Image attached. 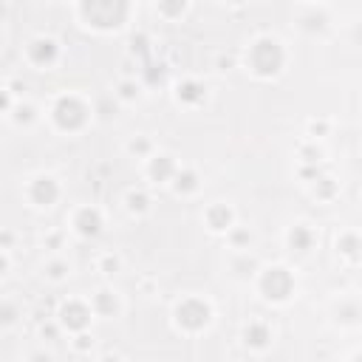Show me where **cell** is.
Listing matches in <instances>:
<instances>
[{
	"instance_id": "obj_26",
	"label": "cell",
	"mask_w": 362,
	"mask_h": 362,
	"mask_svg": "<svg viewBox=\"0 0 362 362\" xmlns=\"http://www.w3.org/2000/svg\"><path fill=\"white\" fill-rule=\"evenodd\" d=\"M314 181H317V185H314V196H317V199L331 201V199L337 196V181H334L331 175H317Z\"/></svg>"
},
{
	"instance_id": "obj_20",
	"label": "cell",
	"mask_w": 362,
	"mask_h": 362,
	"mask_svg": "<svg viewBox=\"0 0 362 362\" xmlns=\"http://www.w3.org/2000/svg\"><path fill=\"white\" fill-rule=\"evenodd\" d=\"M20 317H23V306H20L18 300L6 297L4 306H0V328H4V331H12V328L20 323Z\"/></svg>"
},
{
	"instance_id": "obj_3",
	"label": "cell",
	"mask_w": 362,
	"mask_h": 362,
	"mask_svg": "<svg viewBox=\"0 0 362 362\" xmlns=\"http://www.w3.org/2000/svg\"><path fill=\"white\" fill-rule=\"evenodd\" d=\"M49 116H51V125L57 130H63V133H80L91 122L94 108L80 94H63V96L54 99Z\"/></svg>"
},
{
	"instance_id": "obj_10",
	"label": "cell",
	"mask_w": 362,
	"mask_h": 362,
	"mask_svg": "<svg viewBox=\"0 0 362 362\" xmlns=\"http://www.w3.org/2000/svg\"><path fill=\"white\" fill-rule=\"evenodd\" d=\"M272 342H275V331H272L269 323L252 320V323L244 328V345H246L249 351H266V348H272Z\"/></svg>"
},
{
	"instance_id": "obj_15",
	"label": "cell",
	"mask_w": 362,
	"mask_h": 362,
	"mask_svg": "<svg viewBox=\"0 0 362 362\" xmlns=\"http://www.w3.org/2000/svg\"><path fill=\"white\" fill-rule=\"evenodd\" d=\"M175 99L181 105H199L207 99V85H201L196 80H185V82L175 85Z\"/></svg>"
},
{
	"instance_id": "obj_22",
	"label": "cell",
	"mask_w": 362,
	"mask_h": 362,
	"mask_svg": "<svg viewBox=\"0 0 362 362\" xmlns=\"http://www.w3.org/2000/svg\"><path fill=\"white\" fill-rule=\"evenodd\" d=\"M43 275H46V280H51V283H63V280H68V275H71V263H68L65 258H49L46 266H43Z\"/></svg>"
},
{
	"instance_id": "obj_1",
	"label": "cell",
	"mask_w": 362,
	"mask_h": 362,
	"mask_svg": "<svg viewBox=\"0 0 362 362\" xmlns=\"http://www.w3.org/2000/svg\"><path fill=\"white\" fill-rule=\"evenodd\" d=\"M286 49L277 37L272 35H258L249 46H246V54H244V68L258 77V80H275L277 74H283L286 68Z\"/></svg>"
},
{
	"instance_id": "obj_9",
	"label": "cell",
	"mask_w": 362,
	"mask_h": 362,
	"mask_svg": "<svg viewBox=\"0 0 362 362\" xmlns=\"http://www.w3.org/2000/svg\"><path fill=\"white\" fill-rule=\"evenodd\" d=\"M71 230H74L80 238H96V235L105 230V216H102V210L94 207V204L77 207L74 216H71Z\"/></svg>"
},
{
	"instance_id": "obj_24",
	"label": "cell",
	"mask_w": 362,
	"mask_h": 362,
	"mask_svg": "<svg viewBox=\"0 0 362 362\" xmlns=\"http://www.w3.org/2000/svg\"><path fill=\"white\" fill-rule=\"evenodd\" d=\"M125 207H127L130 216H144V213L150 210V199H147L144 190H130V193L125 196Z\"/></svg>"
},
{
	"instance_id": "obj_19",
	"label": "cell",
	"mask_w": 362,
	"mask_h": 362,
	"mask_svg": "<svg viewBox=\"0 0 362 362\" xmlns=\"http://www.w3.org/2000/svg\"><path fill=\"white\" fill-rule=\"evenodd\" d=\"M334 314L342 325H356V323H362V303L359 300H339Z\"/></svg>"
},
{
	"instance_id": "obj_16",
	"label": "cell",
	"mask_w": 362,
	"mask_h": 362,
	"mask_svg": "<svg viewBox=\"0 0 362 362\" xmlns=\"http://www.w3.org/2000/svg\"><path fill=\"white\" fill-rule=\"evenodd\" d=\"M314 241H317V232L308 224H294L289 230V246L297 249V252H311L314 249Z\"/></svg>"
},
{
	"instance_id": "obj_5",
	"label": "cell",
	"mask_w": 362,
	"mask_h": 362,
	"mask_svg": "<svg viewBox=\"0 0 362 362\" xmlns=\"http://www.w3.org/2000/svg\"><path fill=\"white\" fill-rule=\"evenodd\" d=\"M173 320L181 331L199 334L213 323V306L204 297H185V300H178V306L173 311Z\"/></svg>"
},
{
	"instance_id": "obj_11",
	"label": "cell",
	"mask_w": 362,
	"mask_h": 362,
	"mask_svg": "<svg viewBox=\"0 0 362 362\" xmlns=\"http://www.w3.org/2000/svg\"><path fill=\"white\" fill-rule=\"evenodd\" d=\"M181 167L175 164V158L170 153H156L153 158H147V175L153 181H161V185H173V178Z\"/></svg>"
},
{
	"instance_id": "obj_8",
	"label": "cell",
	"mask_w": 362,
	"mask_h": 362,
	"mask_svg": "<svg viewBox=\"0 0 362 362\" xmlns=\"http://www.w3.org/2000/svg\"><path fill=\"white\" fill-rule=\"evenodd\" d=\"M91 317H96L94 308H91V303L68 300V303H63V308L57 314V325L65 328V331H71V334H80V331H88Z\"/></svg>"
},
{
	"instance_id": "obj_14",
	"label": "cell",
	"mask_w": 362,
	"mask_h": 362,
	"mask_svg": "<svg viewBox=\"0 0 362 362\" xmlns=\"http://www.w3.org/2000/svg\"><path fill=\"white\" fill-rule=\"evenodd\" d=\"M204 221H207V227L213 230V232H230L232 230V221H235V213L227 207V204H213L210 210H207V216H204Z\"/></svg>"
},
{
	"instance_id": "obj_31",
	"label": "cell",
	"mask_w": 362,
	"mask_h": 362,
	"mask_svg": "<svg viewBox=\"0 0 362 362\" xmlns=\"http://www.w3.org/2000/svg\"><path fill=\"white\" fill-rule=\"evenodd\" d=\"M308 130H311V139H320V136L328 130V125H325V122H311Z\"/></svg>"
},
{
	"instance_id": "obj_18",
	"label": "cell",
	"mask_w": 362,
	"mask_h": 362,
	"mask_svg": "<svg viewBox=\"0 0 362 362\" xmlns=\"http://www.w3.org/2000/svg\"><path fill=\"white\" fill-rule=\"evenodd\" d=\"M337 255H342L348 261H359L362 258V235L359 232H342L337 238Z\"/></svg>"
},
{
	"instance_id": "obj_13",
	"label": "cell",
	"mask_w": 362,
	"mask_h": 362,
	"mask_svg": "<svg viewBox=\"0 0 362 362\" xmlns=\"http://www.w3.org/2000/svg\"><path fill=\"white\" fill-rule=\"evenodd\" d=\"M328 23H331V18H328V12H325L323 6H303V9H300L297 26H300L303 32L317 35V32H325Z\"/></svg>"
},
{
	"instance_id": "obj_33",
	"label": "cell",
	"mask_w": 362,
	"mask_h": 362,
	"mask_svg": "<svg viewBox=\"0 0 362 362\" xmlns=\"http://www.w3.org/2000/svg\"><path fill=\"white\" fill-rule=\"evenodd\" d=\"M99 362H122V359H119V356H116V354H108V356H102V359H99Z\"/></svg>"
},
{
	"instance_id": "obj_12",
	"label": "cell",
	"mask_w": 362,
	"mask_h": 362,
	"mask_svg": "<svg viewBox=\"0 0 362 362\" xmlns=\"http://www.w3.org/2000/svg\"><path fill=\"white\" fill-rule=\"evenodd\" d=\"M88 303H91L94 314H96V317H105V320L116 317L119 308H122V300H119V294H116L113 289H96V292L88 297Z\"/></svg>"
},
{
	"instance_id": "obj_2",
	"label": "cell",
	"mask_w": 362,
	"mask_h": 362,
	"mask_svg": "<svg viewBox=\"0 0 362 362\" xmlns=\"http://www.w3.org/2000/svg\"><path fill=\"white\" fill-rule=\"evenodd\" d=\"M77 20L94 32H119L127 26L133 6L130 4H77Z\"/></svg>"
},
{
	"instance_id": "obj_6",
	"label": "cell",
	"mask_w": 362,
	"mask_h": 362,
	"mask_svg": "<svg viewBox=\"0 0 362 362\" xmlns=\"http://www.w3.org/2000/svg\"><path fill=\"white\" fill-rule=\"evenodd\" d=\"M294 277L286 266H269L261 272V280H258V292L263 294V300L269 303H289L294 297Z\"/></svg>"
},
{
	"instance_id": "obj_32",
	"label": "cell",
	"mask_w": 362,
	"mask_h": 362,
	"mask_svg": "<svg viewBox=\"0 0 362 362\" xmlns=\"http://www.w3.org/2000/svg\"><path fill=\"white\" fill-rule=\"evenodd\" d=\"M26 362H51V356L49 354H32Z\"/></svg>"
},
{
	"instance_id": "obj_21",
	"label": "cell",
	"mask_w": 362,
	"mask_h": 362,
	"mask_svg": "<svg viewBox=\"0 0 362 362\" xmlns=\"http://www.w3.org/2000/svg\"><path fill=\"white\" fill-rule=\"evenodd\" d=\"M6 119H9L12 125H18V127H29V125H35V122L40 119V113H37V108H35L32 102H23V99H20L18 108H15Z\"/></svg>"
},
{
	"instance_id": "obj_25",
	"label": "cell",
	"mask_w": 362,
	"mask_h": 362,
	"mask_svg": "<svg viewBox=\"0 0 362 362\" xmlns=\"http://www.w3.org/2000/svg\"><path fill=\"white\" fill-rule=\"evenodd\" d=\"M190 12V4H156V15L164 18V20H181Z\"/></svg>"
},
{
	"instance_id": "obj_7",
	"label": "cell",
	"mask_w": 362,
	"mask_h": 362,
	"mask_svg": "<svg viewBox=\"0 0 362 362\" xmlns=\"http://www.w3.org/2000/svg\"><path fill=\"white\" fill-rule=\"evenodd\" d=\"M63 196V187H60V181L49 173H40L35 178H29V185H26V201L35 207V210H51Z\"/></svg>"
},
{
	"instance_id": "obj_17",
	"label": "cell",
	"mask_w": 362,
	"mask_h": 362,
	"mask_svg": "<svg viewBox=\"0 0 362 362\" xmlns=\"http://www.w3.org/2000/svg\"><path fill=\"white\" fill-rule=\"evenodd\" d=\"M199 173L196 170H190V167H181L178 173H175V178H173V190L178 193V196H193V193H199Z\"/></svg>"
},
{
	"instance_id": "obj_4",
	"label": "cell",
	"mask_w": 362,
	"mask_h": 362,
	"mask_svg": "<svg viewBox=\"0 0 362 362\" xmlns=\"http://www.w3.org/2000/svg\"><path fill=\"white\" fill-rule=\"evenodd\" d=\"M23 60L35 71H54V65L63 60V46L51 35H35L23 46Z\"/></svg>"
},
{
	"instance_id": "obj_30",
	"label": "cell",
	"mask_w": 362,
	"mask_h": 362,
	"mask_svg": "<svg viewBox=\"0 0 362 362\" xmlns=\"http://www.w3.org/2000/svg\"><path fill=\"white\" fill-rule=\"evenodd\" d=\"M71 345H74L77 351H88V348H94V337H91L88 331H80V334H74Z\"/></svg>"
},
{
	"instance_id": "obj_29",
	"label": "cell",
	"mask_w": 362,
	"mask_h": 362,
	"mask_svg": "<svg viewBox=\"0 0 362 362\" xmlns=\"http://www.w3.org/2000/svg\"><path fill=\"white\" fill-rule=\"evenodd\" d=\"M99 272L102 275H116L119 272V258L116 255H102L99 258Z\"/></svg>"
},
{
	"instance_id": "obj_27",
	"label": "cell",
	"mask_w": 362,
	"mask_h": 362,
	"mask_svg": "<svg viewBox=\"0 0 362 362\" xmlns=\"http://www.w3.org/2000/svg\"><path fill=\"white\" fill-rule=\"evenodd\" d=\"M127 153H133V156H139V158H153V156H156V153H153V142H150L147 136L130 139V142H127Z\"/></svg>"
},
{
	"instance_id": "obj_28",
	"label": "cell",
	"mask_w": 362,
	"mask_h": 362,
	"mask_svg": "<svg viewBox=\"0 0 362 362\" xmlns=\"http://www.w3.org/2000/svg\"><path fill=\"white\" fill-rule=\"evenodd\" d=\"M227 235H230V244H232V249H238V252H246V249H249V244H252V235H249V230L232 227Z\"/></svg>"
},
{
	"instance_id": "obj_23",
	"label": "cell",
	"mask_w": 362,
	"mask_h": 362,
	"mask_svg": "<svg viewBox=\"0 0 362 362\" xmlns=\"http://www.w3.org/2000/svg\"><path fill=\"white\" fill-rule=\"evenodd\" d=\"M113 96L119 99V102H125V105H130V102H136L139 96H142V85L136 82V80H122L119 85H116V91H113Z\"/></svg>"
}]
</instances>
